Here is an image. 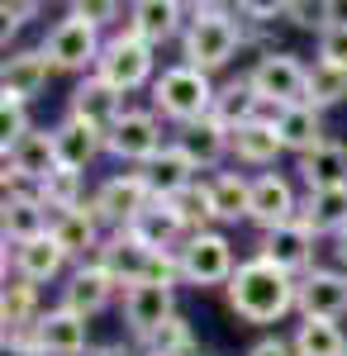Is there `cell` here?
I'll return each instance as SVG.
<instances>
[{
    "mask_svg": "<svg viewBox=\"0 0 347 356\" xmlns=\"http://www.w3.org/2000/svg\"><path fill=\"white\" fill-rule=\"evenodd\" d=\"M224 300H229V309L238 314L242 323H252V328H271V323H281V318L300 314V280L286 275L281 266L262 261V257H247L238 271H233L229 290H224Z\"/></svg>",
    "mask_w": 347,
    "mask_h": 356,
    "instance_id": "obj_1",
    "label": "cell"
},
{
    "mask_svg": "<svg viewBox=\"0 0 347 356\" xmlns=\"http://www.w3.org/2000/svg\"><path fill=\"white\" fill-rule=\"evenodd\" d=\"M242 48V19L238 10L229 5H190V24L181 33V57L186 67H200V72H219L229 67Z\"/></svg>",
    "mask_w": 347,
    "mask_h": 356,
    "instance_id": "obj_2",
    "label": "cell"
},
{
    "mask_svg": "<svg viewBox=\"0 0 347 356\" xmlns=\"http://www.w3.org/2000/svg\"><path fill=\"white\" fill-rule=\"evenodd\" d=\"M214 100H219V86H214L210 72L200 67H162V76L153 81V110L162 119H171L176 129L181 124H195V119H210L214 114Z\"/></svg>",
    "mask_w": 347,
    "mask_h": 356,
    "instance_id": "obj_3",
    "label": "cell"
},
{
    "mask_svg": "<svg viewBox=\"0 0 347 356\" xmlns=\"http://www.w3.org/2000/svg\"><path fill=\"white\" fill-rule=\"evenodd\" d=\"M95 76L109 81L119 95L143 90V86H153L162 76V72H157V48H153V43H143L138 33L124 29V33L105 38V53H100V62H95Z\"/></svg>",
    "mask_w": 347,
    "mask_h": 356,
    "instance_id": "obj_4",
    "label": "cell"
},
{
    "mask_svg": "<svg viewBox=\"0 0 347 356\" xmlns=\"http://www.w3.org/2000/svg\"><path fill=\"white\" fill-rule=\"evenodd\" d=\"M252 90L262 95L271 114L291 110V105H309V67L295 53H262L247 72Z\"/></svg>",
    "mask_w": 347,
    "mask_h": 356,
    "instance_id": "obj_5",
    "label": "cell"
},
{
    "mask_svg": "<svg viewBox=\"0 0 347 356\" xmlns=\"http://www.w3.org/2000/svg\"><path fill=\"white\" fill-rule=\"evenodd\" d=\"M176 261H181V285H195V290H214V285L229 290L233 271L242 266L224 233H190L176 252Z\"/></svg>",
    "mask_w": 347,
    "mask_h": 356,
    "instance_id": "obj_6",
    "label": "cell"
},
{
    "mask_svg": "<svg viewBox=\"0 0 347 356\" xmlns=\"http://www.w3.org/2000/svg\"><path fill=\"white\" fill-rule=\"evenodd\" d=\"M43 53L53 62V72H95V62L105 53V38H100V29L77 19V15H62L53 29H48V38H43Z\"/></svg>",
    "mask_w": 347,
    "mask_h": 356,
    "instance_id": "obj_7",
    "label": "cell"
},
{
    "mask_svg": "<svg viewBox=\"0 0 347 356\" xmlns=\"http://www.w3.org/2000/svg\"><path fill=\"white\" fill-rule=\"evenodd\" d=\"M148 204H153V191H148L143 171H114L109 181H100V191L91 195L95 219L109 223L114 233H119V228H129V223H134Z\"/></svg>",
    "mask_w": 347,
    "mask_h": 356,
    "instance_id": "obj_8",
    "label": "cell"
},
{
    "mask_svg": "<svg viewBox=\"0 0 347 356\" xmlns=\"http://www.w3.org/2000/svg\"><path fill=\"white\" fill-rule=\"evenodd\" d=\"M162 147H167V138H162L157 110H129L114 129H109V138H105V152H109V157L138 166V171L153 162Z\"/></svg>",
    "mask_w": 347,
    "mask_h": 356,
    "instance_id": "obj_9",
    "label": "cell"
},
{
    "mask_svg": "<svg viewBox=\"0 0 347 356\" xmlns=\"http://www.w3.org/2000/svg\"><path fill=\"white\" fill-rule=\"evenodd\" d=\"M29 342L38 347L43 356H86L95 342H91V323L72 314L67 304H53L38 314V323L29 328Z\"/></svg>",
    "mask_w": 347,
    "mask_h": 356,
    "instance_id": "obj_10",
    "label": "cell"
},
{
    "mask_svg": "<svg viewBox=\"0 0 347 356\" xmlns=\"http://www.w3.org/2000/svg\"><path fill=\"white\" fill-rule=\"evenodd\" d=\"M124 114H129L124 95H119L109 81H100L95 72L81 76L77 90H72V100H67V119H77V124H86V129H95L100 138H109V129H114Z\"/></svg>",
    "mask_w": 347,
    "mask_h": 356,
    "instance_id": "obj_11",
    "label": "cell"
},
{
    "mask_svg": "<svg viewBox=\"0 0 347 356\" xmlns=\"http://www.w3.org/2000/svg\"><path fill=\"white\" fill-rule=\"evenodd\" d=\"M314 233L304 228V223H281V228H271V233H262V243H257V257L262 261H271V266H281L286 275H309L314 271Z\"/></svg>",
    "mask_w": 347,
    "mask_h": 356,
    "instance_id": "obj_12",
    "label": "cell"
},
{
    "mask_svg": "<svg viewBox=\"0 0 347 356\" xmlns=\"http://www.w3.org/2000/svg\"><path fill=\"white\" fill-rule=\"evenodd\" d=\"M176 318V290L171 285H129L124 290V328L134 332L138 342H148L162 323Z\"/></svg>",
    "mask_w": 347,
    "mask_h": 356,
    "instance_id": "obj_13",
    "label": "cell"
},
{
    "mask_svg": "<svg viewBox=\"0 0 347 356\" xmlns=\"http://www.w3.org/2000/svg\"><path fill=\"white\" fill-rule=\"evenodd\" d=\"M295 219H300V195H295L291 181L281 171L252 176V214H247V223H257L262 233H271V228L295 223Z\"/></svg>",
    "mask_w": 347,
    "mask_h": 356,
    "instance_id": "obj_14",
    "label": "cell"
},
{
    "mask_svg": "<svg viewBox=\"0 0 347 356\" xmlns=\"http://www.w3.org/2000/svg\"><path fill=\"white\" fill-rule=\"evenodd\" d=\"M119 290H124V285H119L100 261H81L77 271L62 280V300H57V304H67V309L81 314V318H95V314H100Z\"/></svg>",
    "mask_w": 347,
    "mask_h": 356,
    "instance_id": "obj_15",
    "label": "cell"
},
{
    "mask_svg": "<svg viewBox=\"0 0 347 356\" xmlns=\"http://www.w3.org/2000/svg\"><path fill=\"white\" fill-rule=\"evenodd\" d=\"M300 318H347V271L314 266L309 275H300Z\"/></svg>",
    "mask_w": 347,
    "mask_h": 356,
    "instance_id": "obj_16",
    "label": "cell"
},
{
    "mask_svg": "<svg viewBox=\"0 0 347 356\" xmlns=\"http://www.w3.org/2000/svg\"><path fill=\"white\" fill-rule=\"evenodd\" d=\"M190 24V5H181V0H138V5H129V33H138L143 43H153V48H162V43H171V38H181Z\"/></svg>",
    "mask_w": 347,
    "mask_h": 356,
    "instance_id": "obj_17",
    "label": "cell"
},
{
    "mask_svg": "<svg viewBox=\"0 0 347 356\" xmlns=\"http://www.w3.org/2000/svg\"><path fill=\"white\" fill-rule=\"evenodd\" d=\"M119 233H134L143 247H153V252H181V243L190 238L186 219H181V209H176V200H153L143 214H138L129 228H119Z\"/></svg>",
    "mask_w": 347,
    "mask_h": 356,
    "instance_id": "obj_18",
    "label": "cell"
},
{
    "mask_svg": "<svg viewBox=\"0 0 347 356\" xmlns=\"http://www.w3.org/2000/svg\"><path fill=\"white\" fill-rule=\"evenodd\" d=\"M0 228H5V247H24L33 238L53 233V214H48V204L33 191H15L0 204Z\"/></svg>",
    "mask_w": 347,
    "mask_h": 356,
    "instance_id": "obj_19",
    "label": "cell"
},
{
    "mask_svg": "<svg viewBox=\"0 0 347 356\" xmlns=\"http://www.w3.org/2000/svg\"><path fill=\"white\" fill-rule=\"evenodd\" d=\"M171 143L195 162V171H210V166H219L229 152H233V134H229L214 114L210 119H195V124H181Z\"/></svg>",
    "mask_w": 347,
    "mask_h": 356,
    "instance_id": "obj_20",
    "label": "cell"
},
{
    "mask_svg": "<svg viewBox=\"0 0 347 356\" xmlns=\"http://www.w3.org/2000/svg\"><path fill=\"white\" fill-rule=\"evenodd\" d=\"M53 81V62L43 48H29V53H15L5 57V72H0V90H5V100H20L29 105L33 95H43Z\"/></svg>",
    "mask_w": 347,
    "mask_h": 356,
    "instance_id": "obj_21",
    "label": "cell"
},
{
    "mask_svg": "<svg viewBox=\"0 0 347 356\" xmlns=\"http://www.w3.org/2000/svg\"><path fill=\"white\" fill-rule=\"evenodd\" d=\"M53 243L62 247L67 257L95 261V252L105 247V223L95 219V209H91V204L67 209V214H53Z\"/></svg>",
    "mask_w": 347,
    "mask_h": 356,
    "instance_id": "obj_22",
    "label": "cell"
},
{
    "mask_svg": "<svg viewBox=\"0 0 347 356\" xmlns=\"http://www.w3.org/2000/svg\"><path fill=\"white\" fill-rule=\"evenodd\" d=\"M5 162L24 176V186H33V191H38L48 176H57V171H62V162H57V143H53V129H33V134L20 138L15 147H5Z\"/></svg>",
    "mask_w": 347,
    "mask_h": 356,
    "instance_id": "obj_23",
    "label": "cell"
},
{
    "mask_svg": "<svg viewBox=\"0 0 347 356\" xmlns=\"http://www.w3.org/2000/svg\"><path fill=\"white\" fill-rule=\"evenodd\" d=\"M67 261H72V257L53 243V233H48V238H33V243H24V247H5V266H15V275L29 280V285L57 280Z\"/></svg>",
    "mask_w": 347,
    "mask_h": 356,
    "instance_id": "obj_24",
    "label": "cell"
},
{
    "mask_svg": "<svg viewBox=\"0 0 347 356\" xmlns=\"http://www.w3.org/2000/svg\"><path fill=\"white\" fill-rule=\"evenodd\" d=\"M95 261H100V266H105V271L114 275L124 290H129V285H143V280H148V266H153V247H143L134 233H109L105 247L95 252Z\"/></svg>",
    "mask_w": 347,
    "mask_h": 356,
    "instance_id": "obj_25",
    "label": "cell"
},
{
    "mask_svg": "<svg viewBox=\"0 0 347 356\" xmlns=\"http://www.w3.org/2000/svg\"><path fill=\"white\" fill-rule=\"evenodd\" d=\"M143 181H148L153 200H176V195H186L195 186V162H190L176 143H167L157 157L143 166Z\"/></svg>",
    "mask_w": 347,
    "mask_h": 356,
    "instance_id": "obj_26",
    "label": "cell"
},
{
    "mask_svg": "<svg viewBox=\"0 0 347 356\" xmlns=\"http://www.w3.org/2000/svg\"><path fill=\"white\" fill-rule=\"evenodd\" d=\"M295 171L304 181V191H343L347 186V147L343 143H319L314 152L295 157Z\"/></svg>",
    "mask_w": 347,
    "mask_h": 356,
    "instance_id": "obj_27",
    "label": "cell"
},
{
    "mask_svg": "<svg viewBox=\"0 0 347 356\" xmlns=\"http://www.w3.org/2000/svg\"><path fill=\"white\" fill-rule=\"evenodd\" d=\"M53 143H57L62 171H77V176H86V166L105 152V138L95 134V129H86V124H77V119H62L53 129Z\"/></svg>",
    "mask_w": 347,
    "mask_h": 356,
    "instance_id": "obj_28",
    "label": "cell"
},
{
    "mask_svg": "<svg viewBox=\"0 0 347 356\" xmlns=\"http://www.w3.org/2000/svg\"><path fill=\"white\" fill-rule=\"evenodd\" d=\"M300 223L314 238H338L347 228V186L343 191H304V200H300Z\"/></svg>",
    "mask_w": 347,
    "mask_h": 356,
    "instance_id": "obj_29",
    "label": "cell"
},
{
    "mask_svg": "<svg viewBox=\"0 0 347 356\" xmlns=\"http://www.w3.org/2000/svg\"><path fill=\"white\" fill-rule=\"evenodd\" d=\"M38 285H29L20 275H5V295H0V323L5 337H29V328L38 323Z\"/></svg>",
    "mask_w": 347,
    "mask_h": 356,
    "instance_id": "obj_30",
    "label": "cell"
},
{
    "mask_svg": "<svg viewBox=\"0 0 347 356\" xmlns=\"http://www.w3.org/2000/svg\"><path fill=\"white\" fill-rule=\"evenodd\" d=\"M271 119H276V134L286 143V152H295V157H304V152H314L319 143H328V138H323V114L314 110V105H291V110L271 114Z\"/></svg>",
    "mask_w": 347,
    "mask_h": 356,
    "instance_id": "obj_31",
    "label": "cell"
},
{
    "mask_svg": "<svg viewBox=\"0 0 347 356\" xmlns=\"http://www.w3.org/2000/svg\"><path fill=\"white\" fill-rule=\"evenodd\" d=\"M281 152H286V143L276 134V119H271V114L233 129V157H238L242 166H271Z\"/></svg>",
    "mask_w": 347,
    "mask_h": 356,
    "instance_id": "obj_32",
    "label": "cell"
},
{
    "mask_svg": "<svg viewBox=\"0 0 347 356\" xmlns=\"http://www.w3.org/2000/svg\"><path fill=\"white\" fill-rule=\"evenodd\" d=\"M214 119H219V124L233 134V129L252 124V119H267V105H262V95L252 90V81H247V76H238V81H224V86H219Z\"/></svg>",
    "mask_w": 347,
    "mask_h": 356,
    "instance_id": "obj_33",
    "label": "cell"
},
{
    "mask_svg": "<svg viewBox=\"0 0 347 356\" xmlns=\"http://www.w3.org/2000/svg\"><path fill=\"white\" fill-rule=\"evenodd\" d=\"M295 356H347V332L328 318H300L291 332Z\"/></svg>",
    "mask_w": 347,
    "mask_h": 356,
    "instance_id": "obj_34",
    "label": "cell"
},
{
    "mask_svg": "<svg viewBox=\"0 0 347 356\" xmlns=\"http://www.w3.org/2000/svg\"><path fill=\"white\" fill-rule=\"evenodd\" d=\"M210 186H214V204H219V223H242L252 214V176L219 171V176H210Z\"/></svg>",
    "mask_w": 347,
    "mask_h": 356,
    "instance_id": "obj_35",
    "label": "cell"
},
{
    "mask_svg": "<svg viewBox=\"0 0 347 356\" xmlns=\"http://www.w3.org/2000/svg\"><path fill=\"white\" fill-rule=\"evenodd\" d=\"M176 209H181L190 233H214V223H219V204H214L210 181H195L186 195H176Z\"/></svg>",
    "mask_w": 347,
    "mask_h": 356,
    "instance_id": "obj_36",
    "label": "cell"
},
{
    "mask_svg": "<svg viewBox=\"0 0 347 356\" xmlns=\"http://www.w3.org/2000/svg\"><path fill=\"white\" fill-rule=\"evenodd\" d=\"M33 195L48 204V214H67V209L91 204V200H86V181H81L77 171H57V176H48V181H43Z\"/></svg>",
    "mask_w": 347,
    "mask_h": 356,
    "instance_id": "obj_37",
    "label": "cell"
},
{
    "mask_svg": "<svg viewBox=\"0 0 347 356\" xmlns=\"http://www.w3.org/2000/svg\"><path fill=\"white\" fill-rule=\"evenodd\" d=\"M347 100V72L343 67H328V62H314L309 67V105L314 110H333Z\"/></svg>",
    "mask_w": 347,
    "mask_h": 356,
    "instance_id": "obj_38",
    "label": "cell"
},
{
    "mask_svg": "<svg viewBox=\"0 0 347 356\" xmlns=\"http://www.w3.org/2000/svg\"><path fill=\"white\" fill-rule=\"evenodd\" d=\"M143 352H153V356H195V332H190V323L176 314L171 323H162V328L143 342Z\"/></svg>",
    "mask_w": 347,
    "mask_h": 356,
    "instance_id": "obj_39",
    "label": "cell"
},
{
    "mask_svg": "<svg viewBox=\"0 0 347 356\" xmlns=\"http://www.w3.org/2000/svg\"><path fill=\"white\" fill-rule=\"evenodd\" d=\"M33 134V124H29V105L20 100H0V147H15L20 138Z\"/></svg>",
    "mask_w": 347,
    "mask_h": 356,
    "instance_id": "obj_40",
    "label": "cell"
},
{
    "mask_svg": "<svg viewBox=\"0 0 347 356\" xmlns=\"http://www.w3.org/2000/svg\"><path fill=\"white\" fill-rule=\"evenodd\" d=\"M67 15H77V19H86V24H95V29H109L114 19H124L129 10L114 5V0H77V5H67Z\"/></svg>",
    "mask_w": 347,
    "mask_h": 356,
    "instance_id": "obj_41",
    "label": "cell"
},
{
    "mask_svg": "<svg viewBox=\"0 0 347 356\" xmlns=\"http://www.w3.org/2000/svg\"><path fill=\"white\" fill-rule=\"evenodd\" d=\"M319 62L347 72V19H333V24L319 33Z\"/></svg>",
    "mask_w": 347,
    "mask_h": 356,
    "instance_id": "obj_42",
    "label": "cell"
},
{
    "mask_svg": "<svg viewBox=\"0 0 347 356\" xmlns=\"http://www.w3.org/2000/svg\"><path fill=\"white\" fill-rule=\"evenodd\" d=\"M33 15H38V0H15V5L5 0V5H0V19H5V38H10V33H20V29H24Z\"/></svg>",
    "mask_w": 347,
    "mask_h": 356,
    "instance_id": "obj_43",
    "label": "cell"
},
{
    "mask_svg": "<svg viewBox=\"0 0 347 356\" xmlns=\"http://www.w3.org/2000/svg\"><path fill=\"white\" fill-rule=\"evenodd\" d=\"M247 356H295V347L291 337H262V342L247 347Z\"/></svg>",
    "mask_w": 347,
    "mask_h": 356,
    "instance_id": "obj_44",
    "label": "cell"
},
{
    "mask_svg": "<svg viewBox=\"0 0 347 356\" xmlns=\"http://www.w3.org/2000/svg\"><path fill=\"white\" fill-rule=\"evenodd\" d=\"M0 356H43V352H38L29 337H5V352Z\"/></svg>",
    "mask_w": 347,
    "mask_h": 356,
    "instance_id": "obj_45",
    "label": "cell"
},
{
    "mask_svg": "<svg viewBox=\"0 0 347 356\" xmlns=\"http://www.w3.org/2000/svg\"><path fill=\"white\" fill-rule=\"evenodd\" d=\"M86 356H134V352H129L124 342H95V347H91Z\"/></svg>",
    "mask_w": 347,
    "mask_h": 356,
    "instance_id": "obj_46",
    "label": "cell"
},
{
    "mask_svg": "<svg viewBox=\"0 0 347 356\" xmlns=\"http://www.w3.org/2000/svg\"><path fill=\"white\" fill-rule=\"evenodd\" d=\"M333 257H338V261H343V266H347V228H343V233H338V238H333Z\"/></svg>",
    "mask_w": 347,
    "mask_h": 356,
    "instance_id": "obj_47",
    "label": "cell"
}]
</instances>
